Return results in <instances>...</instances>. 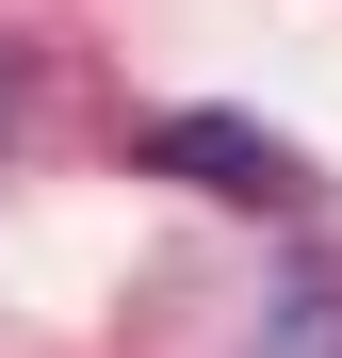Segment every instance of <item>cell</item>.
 Masks as SVG:
<instances>
[{
	"mask_svg": "<svg viewBox=\"0 0 342 358\" xmlns=\"http://www.w3.org/2000/svg\"><path fill=\"white\" fill-rule=\"evenodd\" d=\"M131 163L147 179H196V196H228V212H310V147L261 131V114H147Z\"/></svg>",
	"mask_w": 342,
	"mask_h": 358,
	"instance_id": "1",
	"label": "cell"
}]
</instances>
